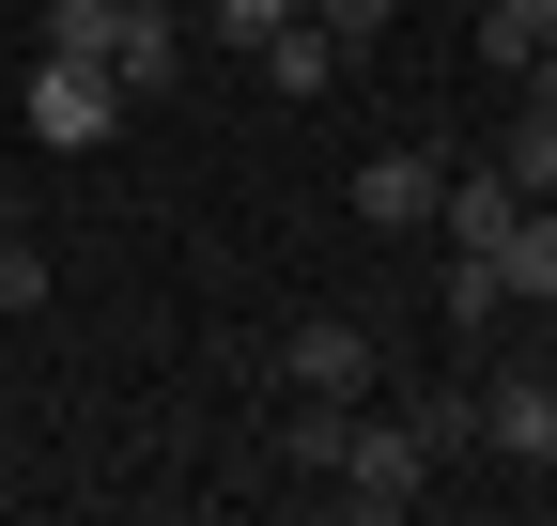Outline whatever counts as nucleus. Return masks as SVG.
<instances>
[{"label": "nucleus", "instance_id": "nucleus-12", "mask_svg": "<svg viewBox=\"0 0 557 526\" xmlns=\"http://www.w3.org/2000/svg\"><path fill=\"white\" fill-rule=\"evenodd\" d=\"M109 32H124V0H47V62H109Z\"/></svg>", "mask_w": 557, "mask_h": 526}, {"label": "nucleus", "instance_id": "nucleus-8", "mask_svg": "<svg viewBox=\"0 0 557 526\" xmlns=\"http://www.w3.org/2000/svg\"><path fill=\"white\" fill-rule=\"evenodd\" d=\"M496 279H511V310H557V202H527L496 233Z\"/></svg>", "mask_w": 557, "mask_h": 526}, {"label": "nucleus", "instance_id": "nucleus-7", "mask_svg": "<svg viewBox=\"0 0 557 526\" xmlns=\"http://www.w3.org/2000/svg\"><path fill=\"white\" fill-rule=\"evenodd\" d=\"M109 78H124V93H171V78H186V16H139V0H124V32H109Z\"/></svg>", "mask_w": 557, "mask_h": 526}, {"label": "nucleus", "instance_id": "nucleus-14", "mask_svg": "<svg viewBox=\"0 0 557 526\" xmlns=\"http://www.w3.org/2000/svg\"><path fill=\"white\" fill-rule=\"evenodd\" d=\"M278 16H310V0H201V32H218V47H263Z\"/></svg>", "mask_w": 557, "mask_h": 526}, {"label": "nucleus", "instance_id": "nucleus-9", "mask_svg": "<svg viewBox=\"0 0 557 526\" xmlns=\"http://www.w3.org/2000/svg\"><path fill=\"white\" fill-rule=\"evenodd\" d=\"M542 47H557V0H480V62H496V78H527Z\"/></svg>", "mask_w": 557, "mask_h": 526}, {"label": "nucleus", "instance_id": "nucleus-3", "mask_svg": "<svg viewBox=\"0 0 557 526\" xmlns=\"http://www.w3.org/2000/svg\"><path fill=\"white\" fill-rule=\"evenodd\" d=\"M109 124H124V78H109V62H32V140L94 155Z\"/></svg>", "mask_w": 557, "mask_h": 526}, {"label": "nucleus", "instance_id": "nucleus-11", "mask_svg": "<svg viewBox=\"0 0 557 526\" xmlns=\"http://www.w3.org/2000/svg\"><path fill=\"white\" fill-rule=\"evenodd\" d=\"M496 310H511V279H496V248H449V325L480 341V325H496Z\"/></svg>", "mask_w": 557, "mask_h": 526}, {"label": "nucleus", "instance_id": "nucleus-4", "mask_svg": "<svg viewBox=\"0 0 557 526\" xmlns=\"http://www.w3.org/2000/svg\"><path fill=\"white\" fill-rule=\"evenodd\" d=\"M434 202H449V155H434V140H403V155L357 171V217H372V233H434Z\"/></svg>", "mask_w": 557, "mask_h": 526}, {"label": "nucleus", "instance_id": "nucleus-5", "mask_svg": "<svg viewBox=\"0 0 557 526\" xmlns=\"http://www.w3.org/2000/svg\"><path fill=\"white\" fill-rule=\"evenodd\" d=\"M480 449H511V465H557V372L480 387Z\"/></svg>", "mask_w": 557, "mask_h": 526}, {"label": "nucleus", "instance_id": "nucleus-10", "mask_svg": "<svg viewBox=\"0 0 557 526\" xmlns=\"http://www.w3.org/2000/svg\"><path fill=\"white\" fill-rule=\"evenodd\" d=\"M480 155H496V171L527 186V202H557V109H511V124H496Z\"/></svg>", "mask_w": 557, "mask_h": 526}, {"label": "nucleus", "instance_id": "nucleus-17", "mask_svg": "<svg viewBox=\"0 0 557 526\" xmlns=\"http://www.w3.org/2000/svg\"><path fill=\"white\" fill-rule=\"evenodd\" d=\"M0 233H16V186H0Z\"/></svg>", "mask_w": 557, "mask_h": 526}, {"label": "nucleus", "instance_id": "nucleus-15", "mask_svg": "<svg viewBox=\"0 0 557 526\" xmlns=\"http://www.w3.org/2000/svg\"><path fill=\"white\" fill-rule=\"evenodd\" d=\"M0 310H47V248H16V233H0Z\"/></svg>", "mask_w": 557, "mask_h": 526}, {"label": "nucleus", "instance_id": "nucleus-16", "mask_svg": "<svg viewBox=\"0 0 557 526\" xmlns=\"http://www.w3.org/2000/svg\"><path fill=\"white\" fill-rule=\"evenodd\" d=\"M310 16H325L341 47H372V32H387V0H310Z\"/></svg>", "mask_w": 557, "mask_h": 526}, {"label": "nucleus", "instance_id": "nucleus-2", "mask_svg": "<svg viewBox=\"0 0 557 526\" xmlns=\"http://www.w3.org/2000/svg\"><path fill=\"white\" fill-rule=\"evenodd\" d=\"M372 372H387V341L357 310H310L295 341H278V387H295V403H372Z\"/></svg>", "mask_w": 557, "mask_h": 526}, {"label": "nucleus", "instance_id": "nucleus-1", "mask_svg": "<svg viewBox=\"0 0 557 526\" xmlns=\"http://www.w3.org/2000/svg\"><path fill=\"white\" fill-rule=\"evenodd\" d=\"M325 496L357 526H403L418 496H434V449H418V418H357L341 403V449H325Z\"/></svg>", "mask_w": 557, "mask_h": 526}, {"label": "nucleus", "instance_id": "nucleus-13", "mask_svg": "<svg viewBox=\"0 0 557 526\" xmlns=\"http://www.w3.org/2000/svg\"><path fill=\"white\" fill-rule=\"evenodd\" d=\"M418 449H434V465H465V449H480V387H434V403H418Z\"/></svg>", "mask_w": 557, "mask_h": 526}, {"label": "nucleus", "instance_id": "nucleus-6", "mask_svg": "<svg viewBox=\"0 0 557 526\" xmlns=\"http://www.w3.org/2000/svg\"><path fill=\"white\" fill-rule=\"evenodd\" d=\"M248 62H263V93H295V109H310V93H341V62H357V47H341L325 16H278Z\"/></svg>", "mask_w": 557, "mask_h": 526}]
</instances>
